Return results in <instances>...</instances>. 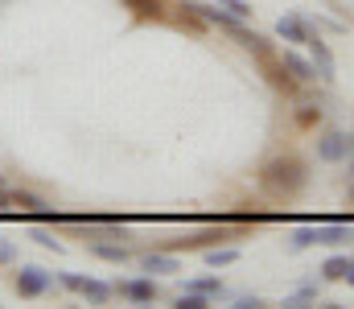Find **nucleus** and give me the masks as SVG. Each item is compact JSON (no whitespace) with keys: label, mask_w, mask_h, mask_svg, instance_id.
<instances>
[{"label":"nucleus","mask_w":354,"mask_h":309,"mask_svg":"<svg viewBox=\"0 0 354 309\" xmlns=\"http://www.w3.org/2000/svg\"><path fill=\"white\" fill-rule=\"evenodd\" d=\"M305 182H309V174H305L301 157H276V161H268L264 174H260V186L272 198H292V194L305 190Z\"/></svg>","instance_id":"f257e3e1"},{"label":"nucleus","mask_w":354,"mask_h":309,"mask_svg":"<svg viewBox=\"0 0 354 309\" xmlns=\"http://www.w3.org/2000/svg\"><path fill=\"white\" fill-rule=\"evenodd\" d=\"M50 285H54V277H50L46 268H33V264H25V268L17 272V293H21V297H41Z\"/></svg>","instance_id":"f03ea898"},{"label":"nucleus","mask_w":354,"mask_h":309,"mask_svg":"<svg viewBox=\"0 0 354 309\" xmlns=\"http://www.w3.org/2000/svg\"><path fill=\"white\" fill-rule=\"evenodd\" d=\"M62 285H66V289H75V293H83V297H91L95 306H103V301L111 297V289H107L103 281H91V277H79V272H66V277H62Z\"/></svg>","instance_id":"7ed1b4c3"},{"label":"nucleus","mask_w":354,"mask_h":309,"mask_svg":"<svg viewBox=\"0 0 354 309\" xmlns=\"http://www.w3.org/2000/svg\"><path fill=\"white\" fill-rule=\"evenodd\" d=\"M305 46H309V54H313V71H317V79H326V83H330V79H334V54H330V46L322 41V33H317V37L309 33V41H305Z\"/></svg>","instance_id":"20e7f679"},{"label":"nucleus","mask_w":354,"mask_h":309,"mask_svg":"<svg viewBox=\"0 0 354 309\" xmlns=\"http://www.w3.org/2000/svg\"><path fill=\"white\" fill-rule=\"evenodd\" d=\"M351 153V136L346 132H326L322 140H317V157L322 161H342Z\"/></svg>","instance_id":"39448f33"},{"label":"nucleus","mask_w":354,"mask_h":309,"mask_svg":"<svg viewBox=\"0 0 354 309\" xmlns=\"http://www.w3.org/2000/svg\"><path fill=\"white\" fill-rule=\"evenodd\" d=\"M354 239L351 223H317V243H330V247H342Z\"/></svg>","instance_id":"423d86ee"},{"label":"nucleus","mask_w":354,"mask_h":309,"mask_svg":"<svg viewBox=\"0 0 354 309\" xmlns=\"http://www.w3.org/2000/svg\"><path fill=\"white\" fill-rule=\"evenodd\" d=\"M115 293H120V297H128V301H136V306H145V301H153V297H157V285H153V281H120V285H115Z\"/></svg>","instance_id":"0eeeda50"},{"label":"nucleus","mask_w":354,"mask_h":309,"mask_svg":"<svg viewBox=\"0 0 354 309\" xmlns=\"http://www.w3.org/2000/svg\"><path fill=\"white\" fill-rule=\"evenodd\" d=\"M276 33H280L284 41H309V25H305V17H280V21H276Z\"/></svg>","instance_id":"6e6552de"},{"label":"nucleus","mask_w":354,"mask_h":309,"mask_svg":"<svg viewBox=\"0 0 354 309\" xmlns=\"http://www.w3.org/2000/svg\"><path fill=\"white\" fill-rule=\"evenodd\" d=\"M227 33H235V37H239V46H248V50H256L260 58H268V54H272V46H268V37H260V33H252V29H243L239 21H235V25H231Z\"/></svg>","instance_id":"1a4fd4ad"},{"label":"nucleus","mask_w":354,"mask_h":309,"mask_svg":"<svg viewBox=\"0 0 354 309\" xmlns=\"http://www.w3.org/2000/svg\"><path fill=\"white\" fill-rule=\"evenodd\" d=\"M280 62H284V71H288V75H292L297 83H309V79H317L313 62H305V58H301V54H292V50H288V54H284Z\"/></svg>","instance_id":"9d476101"},{"label":"nucleus","mask_w":354,"mask_h":309,"mask_svg":"<svg viewBox=\"0 0 354 309\" xmlns=\"http://www.w3.org/2000/svg\"><path fill=\"white\" fill-rule=\"evenodd\" d=\"M140 264H145V272H181V264H177L174 256H161V252H153V256H145Z\"/></svg>","instance_id":"9b49d317"},{"label":"nucleus","mask_w":354,"mask_h":309,"mask_svg":"<svg viewBox=\"0 0 354 309\" xmlns=\"http://www.w3.org/2000/svg\"><path fill=\"white\" fill-rule=\"evenodd\" d=\"M346 268H351V256H330L322 264V277L326 281H346Z\"/></svg>","instance_id":"f8f14e48"},{"label":"nucleus","mask_w":354,"mask_h":309,"mask_svg":"<svg viewBox=\"0 0 354 309\" xmlns=\"http://www.w3.org/2000/svg\"><path fill=\"white\" fill-rule=\"evenodd\" d=\"M235 260H239L235 247H210V252H206V264H210V268H227V264H235Z\"/></svg>","instance_id":"ddd939ff"},{"label":"nucleus","mask_w":354,"mask_h":309,"mask_svg":"<svg viewBox=\"0 0 354 309\" xmlns=\"http://www.w3.org/2000/svg\"><path fill=\"white\" fill-rule=\"evenodd\" d=\"M95 256H103L111 264H124L128 260V247H120V243H95Z\"/></svg>","instance_id":"4468645a"},{"label":"nucleus","mask_w":354,"mask_h":309,"mask_svg":"<svg viewBox=\"0 0 354 309\" xmlns=\"http://www.w3.org/2000/svg\"><path fill=\"white\" fill-rule=\"evenodd\" d=\"M136 17H161V0H124Z\"/></svg>","instance_id":"2eb2a0df"},{"label":"nucleus","mask_w":354,"mask_h":309,"mask_svg":"<svg viewBox=\"0 0 354 309\" xmlns=\"http://www.w3.org/2000/svg\"><path fill=\"white\" fill-rule=\"evenodd\" d=\"M177 309H210V297H206V293H189V289H185V293L177 297Z\"/></svg>","instance_id":"dca6fc26"},{"label":"nucleus","mask_w":354,"mask_h":309,"mask_svg":"<svg viewBox=\"0 0 354 309\" xmlns=\"http://www.w3.org/2000/svg\"><path fill=\"white\" fill-rule=\"evenodd\" d=\"M185 289H189V293H206V297H218V293H223V285L210 281V277H206V281H189Z\"/></svg>","instance_id":"f3484780"},{"label":"nucleus","mask_w":354,"mask_h":309,"mask_svg":"<svg viewBox=\"0 0 354 309\" xmlns=\"http://www.w3.org/2000/svg\"><path fill=\"white\" fill-rule=\"evenodd\" d=\"M317 120H322V107H313V103H305V107L297 111V124H301V128H313Z\"/></svg>","instance_id":"a211bd4d"},{"label":"nucleus","mask_w":354,"mask_h":309,"mask_svg":"<svg viewBox=\"0 0 354 309\" xmlns=\"http://www.w3.org/2000/svg\"><path fill=\"white\" fill-rule=\"evenodd\" d=\"M218 8H227L231 17H239V21H248L252 17V4H243V0H218Z\"/></svg>","instance_id":"6ab92c4d"},{"label":"nucleus","mask_w":354,"mask_h":309,"mask_svg":"<svg viewBox=\"0 0 354 309\" xmlns=\"http://www.w3.org/2000/svg\"><path fill=\"white\" fill-rule=\"evenodd\" d=\"M313 243H317V227H301L292 235V247H313Z\"/></svg>","instance_id":"aec40b11"},{"label":"nucleus","mask_w":354,"mask_h":309,"mask_svg":"<svg viewBox=\"0 0 354 309\" xmlns=\"http://www.w3.org/2000/svg\"><path fill=\"white\" fill-rule=\"evenodd\" d=\"M218 239H223L218 231H202V235H194V239H181V243H185V247H206V243H218Z\"/></svg>","instance_id":"412c9836"},{"label":"nucleus","mask_w":354,"mask_h":309,"mask_svg":"<svg viewBox=\"0 0 354 309\" xmlns=\"http://www.w3.org/2000/svg\"><path fill=\"white\" fill-rule=\"evenodd\" d=\"M313 297H317V289H301V293H292V297H288V301H284V306L301 309V306H309V301H313Z\"/></svg>","instance_id":"4be33fe9"},{"label":"nucleus","mask_w":354,"mask_h":309,"mask_svg":"<svg viewBox=\"0 0 354 309\" xmlns=\"http://www.w3.org/2000/svg\"><path fill=\"white\" fill-rule=\"evenodd\" d=\"M33 239H37V243H41V247H50V252H58V247H62V243H58V239H54V231H41V227H37V231H33Z\"/></svg>","instance_id":"5701e85b"},{"label":"nucleus","mask_w":354,"mask_h":309,"mask_svg":"<svg viewBox=\"0 0 354 309\" xmlns=\"http://www.w3.org/2000/svg\"><path fill=\"white\" fill-rule=\"evenodd\" d=\"M12 260H17V247L8 239H0V264H12Z\"/></svg>","instance_id":"b1692460"},{"label":"nucleus","mask_w":354,"mask_h":309,"mask_svg":"<svg viewBox=\"0 0 354 309\" xmlns=\"http://www.w3.org/2000/svg\"><path fill=\"white\" fill-rule=\"evenodd\" d=\"M260 306H264L260 297H239V301H235V309H260Z\"/></svg>","instance_id":"393cba45"},{"label":"nucleus","mask_w":354,"mask_h":309,"mask_svg":"<svg viewBox=\"0 0 354 309\" xmlns=\"http://www.w3.org/2000/svg\"><path fill=\"white\" fill-rule=\"evenodd\" d=\"M0 206H8V190H4V182H0Z\"/></svg>","instance_id":"a878e982"},{"label":"nucleus","mask_w":354,"mask_h":309,"mask_svg":"<svg viewBox=\"0 0 354 309\" xmlns=\"http://www.w3.org/2000/svg\"><path fill=\"white\" fill-rule=\"evenodd\" d=\"M346 281H351V285H354V260H351V268H346Z\"/></svg>","instance_id":"bb28decb"},{"label":"nucleus","mask_w":354,"mask_h":309,"mask_svg":"<svg viewBox=\"0 0 354 309\" xmlns=\"http://www.w3.org/2000/svg\"><path fill=\"white\" fill-rule=\"evenodd\" d=\"M351 149H354V136H351Z\"/></svg>","instance_id":"cd10ccee"}]
</instances>
